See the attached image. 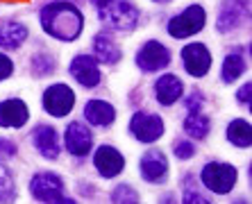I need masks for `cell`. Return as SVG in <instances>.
Here are the masks:
<instances>
[{
  "label": "cell",
  "instance_id": "6da1fadb",
  "mask_svg": "<svg viewBox=\"0 0 252 204\" xmlns=\"http://www.w3.org/2000/svg\"><path fill=\"white\" fill-rule=\"evenodd\" d=\"M39 23H41L43 32L48 36H53L57 41H77L84 29V14L80 12V7L66 0H55L41 7L39 12Z\"/></svg>",
  "mask_w": 252,
  "mask_h": 204
},
{
  "label": "cell",
  "instance_id": "7a4b0ae2",
  "mask_svg": "<svg viewBox=\"0 0 252 204\" xmlns=\"http://www.w3.org/2000/svg\"><path fill=\"white\" fill-rule=\"evenodd\" d=\"M94 5L98 9L100 18L105 23H109V28L129 32L139 25L141 12L132 0H94Z\"/></svg>",
  "mask_w": 252,
  "mask_h": 204
},
{
  "label": "cell",
  "instance_id": "3957f363",
  "mask_svg": "<svg viewBox=\"0 0 252 204\" xmlns=\"http://www.w3.org/2000/svg\"><path fill=\"white\" fill-rule=\"evenodd\" d=\"M200 181L207 191L216 193V195H227V193L234 191L236 181H239V170L232 163L209 161L200 170Z\"/></svg>",
  "mask_w": 252,
  "mask_h": 204
},
{
  "label": "cell",
  "instance_id": "277c9868",
  "mask_svg": "<svg viewBox=\"0 0 252 204\" xmlns=\"http://www.w3.org/2000/svg\"><path fill=\"white\" fill-rule=\"evenodd\" d=\"M207 25V12L202 5H189L184 12L175 14V16L168 21L166 29H168V36L173 39H189V36H195L198 32H202Z\"/></svg>",
  "mask_w": 252,
  "mask_h": 204
},
{
  "label": "cell",
  "instance_id": "5b68a950",
  "mask_svg": "<svg viewBox=\"0 0 252 204\" xmlns=\"http://www.w3.org/2000/svg\"><path fill=\"white\" fill-rule=\"evenodd\" d=\"M30 195L39 202H75L64 195V181L62 177L55 175V173H36L32 179H30Z\"/></svg>",
  "mask_w": 252,
  "mask_h": 204
},
{
  "label": "cell",
  "instance_id": "8992f818",
  "mask_svg": "<svg viewBox=\"0 0 252 204\" xmlns=\"http://www.w3.org/2000/svg\"><path fill=\"white\" fill-rule=\"evenodd\" d=\"M129 134L134 136L139 143H157L166 132L164 118L157 116V114H148V111H136L134 116L129 118Z\"/></svg>",
  "mask_w": 252,
  "mask_h": 204
},
{
  "label": "cell",
  "instance_id": "52a82bcc",
  "mask_svg": "<svg viewBox=\"0 0 252 204\" xmlns=\"http://www.w3.org/2000/svg\"><path fill=\"white\" fill-rule=\"evenodd\" d=\"M73 107H75V93L64 82H57V84H53V87H48L43 91V109L50 116L64 118L73 111Z\"/></svg>",
  "mask_w": 252,
  "mask_h": 204
},
{
  "label": "cell",
  "instance_id": "ba28073f",
  "mask_svg": "<svg viewBox=\"0 0 252 204\" xmlns=\"http://www.w3.org/2000/svg\"><path fill=\"white\" fill-rule=\"evenodd\" d=\"M134 61L139 66V70H143V73H159L170 64V50L161 41H146L136 50Z\"/></svg>",
  "mask_w": 252,
  "mask_h": 204
},
{
  "label": "cell",
  "instance_id": "9c48e42d",
  "mask_svg": "<svg viewBox=\"0 0 252 204\" xmlns=\"http://www.w3.org/2000/svg\"><path fill=\"white\" fill-rule=\"evenodd\" d=\"M139 173L148 184H164L168 179V159L161 150L153 147L139 159Z\"/></svg>",
  "mask_w": 252,
  "mask_h": 204
},
{
  "label": "cell",
  "instance_id": "30bf717a",
  "mask_svg": "<svg viewBox=\"0 0 252 204\" xmlns=\"http://www.w3.org/2000/svg\"><path fill=\"white\" fill-rule=\"evenodd\" d=\"M68 75L84 88H94L100 84V66L95 61V57L91 55H77L70 59L68 64Z\"/></svg>",
  "mask_w": 252,
  "mask_h": 204
},
{
  "label": "cell",
  "instance_id": "8fae6325",
  "mask_svg": "<svg viewBox=\"0 0 252 204\" xmlns=\"http://www.w3.org/2000/svg\"><path fill=\"white\" fill-rule=\"evenodd\" d=\"M64 146L66 150L73 154V157H87L91 154V147H94V134H91V129L82 122H68L64 129Z\"/></svg>",
  "mask_w": 252,
  "mask_h": 204
},
{
  "label": "cell",
  "instance_id": "7c38bea8",
  "mask_svg": "<svg viewBox=\"0 0 252 204\" xmlns=\"http://www.w3.org/2000/svg\"><path fill=\"white\" fill-rule=\"evenodd\" d=\"M182 66L191 77H205L211 68V53L205 43H189L182 48Z\"/></svg>",
  "mask_w": 252,
  "mask_h": 204
},
{
  "label": "cell",
  "instance_id": "4fadbf2b",
  "mask_svg": "<svg viewBox=\"0 0 252 204\" xmlns=\"http://www.w3.org/2000/svg\"><path fill=\"white\" fill-rule=\"evenodd\" d=\"M246 18H248V0H223L220 9H218L216 29L227 34L232 29L241 28Z\"/></svg>",
  "mask_w": 252,
  "mask_h": 204
},
{
  "label": "cell",
  "instance_id": "5bb4252c",
  "mask_svg": "<svg viewBox=\"0 0 252 204\" xmlns=\"http://www.w3.org/2000/svg\"><path fill=\"white\" fill-rule=\"evenodd\" d=\"M94 166H95V170H98L100 177L114 179V177H118L121 173H123L125 159L114 146H100L94 154Z\"/></svg>",
  "mask_w": 252,
  "mask_h": 204
},
{
  "label": "cell",
  "instance_id": "9a60e30c",
  "mask_svg": "<svg viewBox=\"0 0 252 204\" xmlns=\"http://www.w3.org/2000/svg\"><path fill=\"white\" fill-rule=\"evenodd\" d=\"M30 120V109L25 100L7 98L0 102V127L5 129H21Z\"/></svg>",
  "mask_w": 252,
  "mask_h": 204
},
{
  "label": "cell",
  "instance_id": "2e32d148",
  "mask_svg": "<svg viewBox=\"0 0 252 204\" xmlns=\"http://www.w3.org/2000/svg\"><path fill=\"white\" fill-rule=\"evenodd\" d=\"M32 143H34L36 152L41 154L48 161H55L62 152V146H59V134L57 129L50 127V125H39V127L32 132Z\"/></svg>",
  "mask_w": 252,
  "mask_h": 204
},
{
  "label": "cell",
  "instance_id": "e0dca14e",
  "mask_svg": "<svg viewBox=\"0 0 252 204\" xmlns=\"http://www.w3.org/2000/svg\"><path fill=\"white\" fill-rule=\"evenodd\" d=\"M182 95H184V82L177 75L166 73V75L157 77V82H155V100L161 107H173Z\"/></svg>",
  "mask_w": 252,
  "mask_h": 204
},
{
  "label": "cell",
  "instance_id": "ac0fdd59",
  "mask_svg": "<svg viewBox=\"0 0 252 204\" xmlns=\"http://www.w3.org/2000/svg\"><path fill=\"white\" fill-rule=\"evenodd\" d=\"M84 118L91 127H109L116 120V109L107 100H89L84 105Z\"/></svg>",
  "mask_w": 252,
  "mask_h": 204
},
{
  "label": "cell",
  "instance_id": "d6986e66",
  "mask_svg": "<svg viewBox=\"0 0 252 204\" xmlns=\"http://www.w3.org/2000/svg\"><path fill=\"white\" fill-rule=\"evenodd\" d=\"M94 57H95V61H100V64L114 66L121 61L123 53H121V46L116 43L114 36H109L107 32H100V34L94 39Z\"/></svg>",
  "mask_w": 252,
  "mask_h": 204
},
{
  "label": "cell",
  "instance_id": "ffe728a7",
  "mask_svg": "<svg viewBox=\"0 0 252 204\" xmlns=\"http://www.w3.org/2000/svg\"><path fill=\"white\" fill-rule=\"evenodd\" d=\"M246 66H248V61H246V55H243L241 48L229 50L223 59V66H220V80H223L225 84H234V82L246 73Z\"/></svg>",
  "mask_w": 252,
  "mask_h": 204
},
{
  "label": "cell",
  "instance_id": "44dd1931",
  "mask_svg": "<svg viewBox=\"0 0 252 204\" xmlns=\"http://www.w3.org/2000/svg\"><path fill=\"white\" fill-rule=\"evenodd\" d=\"M28 41V28L18 21H7L0 25V48L16 50Z\"/></svg>",
  "mask_w": 252,
  "mask_h": 204
},
{
  "label": "cell",
  "instance_id": "7402d4cb",
  "mask_svg": "<svg viewBox=\"0 0 252 204\" xmlns=\"http://www.w3.org/2000/svg\"><path fill=\"white\" fill-rule=\"evenodd\" d=\"M227 141L234 147H241V150H248L252 146V127L246 118H234V120L227 125V132H225Z\"/></svg>",
  "mask_w": 252,
  "mask_h": 204
},
{
  "label": "cell",
  "instance_id": "603a6c76",
  "mask_svg": "<svg viewBox=\"0 0 252 204\" xmlns=\"http://www.w3.org/2000/svg\"><path fill=\"white\" fill-rule=\"evenodd\" d=\"M209 127H211V122L202 111H191V114H187V118H184V132L195 141L205 139V136L209 134Z\"/></svg>",
  "mask_w": 252,
  "mask_h": 204
},
{
  "label": "cell",
  "instance_id": "cb8c5ba5",
  "mask_svg": "<svg viewBox=\"0 0 252 204\" xmlns=\"http://www.w3.org/2000/svg\"><path fill=\"white\" fill-rule=\"evenodd\" d=\"M30 66H32V75L34 77H48L50 73H55V68H57V59L48 53H39L32 57Z\"/></svg>",
  "mask_w": 252,
  "mask_h": 204
},
{
  "label": "cell",
  "instance_id": "d4e9b609",
  "mask_svg": "<svg viewBox=\"0 0 252 204\" xmlns=\"http://www.w3.org/2000/svg\"><path fill=\"white\" fill-rule=\"evenodd\" d=\"M16 198V184H14L12 173L0 163V202H12Z\"/></svg>",
  "mask_w": 252,
  "mask_h": 204
},
{
  "label": "cell",
  "instance_id": "484cf974",
  "mask_svg": "<svg viewBox=\"0 0 252 204\" xmlns=\"http://www.w3.org/2000/svg\"><path fill=\"white\" fill-rule=\"evenodd\" d=\"M112 202H116V204H136L139 202V193H136L132 186H127V184H121V186H116L112 191Z\"/></svg>",
  "mask_w": 252,
  "mask_h": 204
},
{
  "label": "cell",
  "instance_id": "4316f807",
  "mask_svg": "<svg viewBox=\"0 0 252 204\" xmlns=\"http://www.w3.org/2000/svg\"><path fill=\"white\" fill-rule=\"evenodd\" d=\"M173 152H175L177 159H182V161H187V159H191L195 154V146L191 143V141H177L175 147H173Z\"/></svg>",
  "mask_w": 252,
  "mask_h": 204
},
{
  "label": "cell",
  "instance_id": "83f0119b",
  "mask_svg": "<svg viewBox=\"0 0 252 204\" xmlns=\"http://www.w3.org/2000/svg\"><path fill=\"white\" fill-rule=\"evenodd\" d=\"M12 73H14V61L7 57V55L0 53V82L9 80V77H12Z\"/></svg>",
  "mask_w": 252,
  "mask_h": 204
},
{
  "label": "cell",
  "instance_id": "f1b7e54d",
  "mask_svg": "<svg viewBox=\"0 0 252 204\" xmlns=\"http://www.w3.org/2000/svg\"><path fill=\"white\" fill-rule=\"evenodd\" d=\"M202 105H205V98L200 93H193L191 98H187V109H189V114L191 111H202Z\"/></svg>",
  "mask_w": 252,
  "mask_h": 204
},
{
  "label": "cell",
  "instance_id": "f546056e",
  "mask_svg": "<svg viewBox=\"0 0 252 204\" xmlns=\"http://www.w3.org/2000/svg\"><path fill=\"white\" fill-rule=\"evenodd\" d=\"M250 95H252V87H250V84H243V87L236 91V102L250 107Z\"/></svg>",
  "mask_w": 252,
  "mask_h": 204
},
{
  "label": "cell",
  "instance_id": "4dcf8cb0",
  "mask_svg": "<svg viewBox=\"0 0 252 204\" xmlns=\"http://www.w3.org/2000/svg\"><path fill=\"white\" fill-rule=\"evenodd\" d=\"M0 154H7V157H14V154H16V146H14L12 141L0 139Z\"/></svg>",
  "mask_w": 252,
  "mask_h": 204
},
{
  "label": "cell",
  "instance_id": "1f68e13d",
  "mask_svg": "<svg viewBox=\"0 0 252 204\" xmlns=\"http://www.w3.org/2000/svg\"><path fill=\"white\" fill-rule=\"evenodd\" d=\"M153 2H170V0H153Z\"/></svg>",
  "mask_w": 252,
  "mask_h": 204
}]
</instances>
